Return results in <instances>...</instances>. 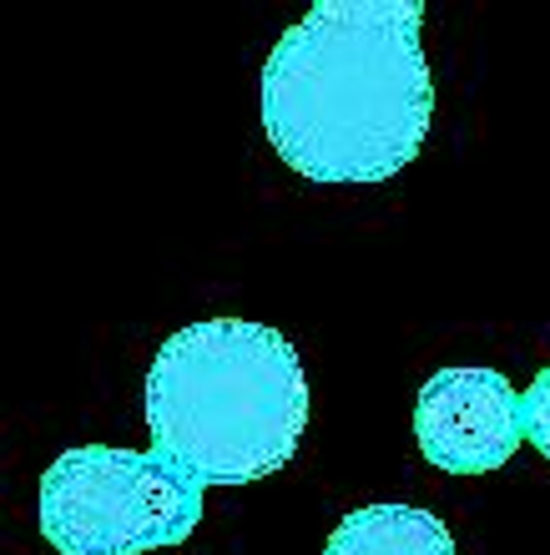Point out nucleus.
<instances>
[{
    "instance_id": "1",
    "label": "nucleus",
    "mask_w": 550,
    "mask_h": 555,
    "mask_svg": "<svg viewBox=\"0 0 550 555\" xmlns=\"http://www.w3.org/2000/svg\"><path fill=\"white\" fill-rule=\"evenodd\" d=\"M420 0H319L263 66V132L308 182H389L420 157L435 81Z\"/></svg>"
},
{
    "instance_id": "2",
    "label": "nucleus",
    "mask_w": 550,
    "mask_h": 555,
    "mask_svg": "<svg viewBox=\"0 0 550 555\" xmlns=\"http://www.w3.org/2000/svg\"><path fill=\"white\" fill-rule=\"evenodd\" d=\"M308 424L304 359L268 323L177 328L146 374L152 454L203 485H253L293 460Z\"/></svg>"
},
{
    "instance_id": "3",
    "label": "nucleus",
    "mask_w": 550,
    "mask_h": 555,
    "mask_svg": "<svg viewBox=\"0 0 550 555\" xmlns=\"http://www.w3.org/2000/svg\"><path fill=\"white\" fill-rule=\"evenodd\" d=\"M203 520V485L162 454L76 444L41 475V535L61 555H142L182 545Z\"/></svg>"
},
{
    "instance_id": "4",
    "label": "nucleus",
    "mask_w": 550,
    "mask_h": 555,
    "mask_svg": "<svg viewBox=\"0 0 550 555\" xmlns=\"http://www.w3.org/2000/svg\"><path fill=\"white\" fill-rule=\"evenodd\" d=\"M414 439L449 475H490L521 450V395L495 369H439L414 399Z\"/></svg>"
},
{
    "instance_id": "5",
    "label": "nucleus",
    "mask_w": 550,
    "mask_h": 555,
    "mask_svg": "<svg viewBox=\"0 0 550 555\" xmlns=\"http://www.w3.org/2000/svg\"><path fill=\"white\" fill-rule=\"evenodd\" d=\"M323 555H460L439 515L420 505H363L333 526Z\"/></svg>"
},
{
    "instance_id": "6",
    "label": "nucleus",
    "mask_w": 550,
    "mask_h": 555,
    "mask_svg": "<svg viewBox=\"0 0 550 555\" xmlns=\"http://www.w3.org/2000/svg\"><path fill=\"white\" fill-rule=\"evenodd\" d=\"M521 424L525 439L536 444L540 460H550V364L536 374V384L521 395Z\"/></svg>"
}]
</instances>
